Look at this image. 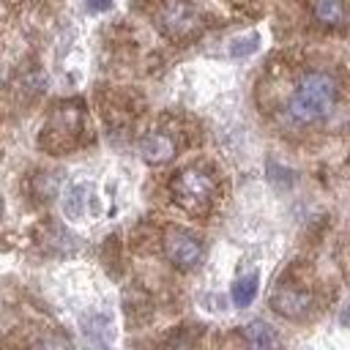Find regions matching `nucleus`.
Masks as SVG:
<instances>
[{
  "label": "nucleus",
  "mask_w": 350,
  "mask_h": 350,
  "mask_svg": "<svg viewBox=\"0 0 350 350\" xmlns=\"http://www.w3.org/2000/svg\"><path fill=\"white\" fill-rule=\"evenodd\" d=\"M336 93H339V88H336V79L331 74H325V71H306L298 79V85H295V90L290 96L287 115L295 123H301V126L317 123V120H323L334 109Z\"/></svg>",
  "instance_id": "f257e3e1"
},
{
  "label": "nucleus",
  "mask_w": 350,
  "mask_h": 350,
  "mask_svg": "<svg viewBox=\"0 0 350 350\" xmlns=\"http://www.w3.org/2000/svg\"><path fill=\"white\" fill-rule=\"evenodd\" d=\"M170 189H172L175 202H178L183 211H189V213H202V211H208V205H211V200H213L216 183H213V178H211L208 172L191 167V170L178 172V175L172 178Z\"/></svg>",
  "instance_id": "f03ea898"
},
{
  "label": "nucleus",
  "mask_w": 350,
  "mask_h": 350,
  "mask_svg": "<svg viewBox=\"0 0 350 350\" xmlns=\"http://www.w3.org/2000/svg\"><path fill=\"white\" fill-rule=\"evenodd\" d=\"M156 25L164 36L180 41L200 30V14L189 0H167L156 14Z\"/></svg>",
  "instance_id": "7ed1b4c3"
},
{
  "label": "nucleus",
  "mask_w": 350,
  "mask_h": 350,
  "mask_svg": "<svg viewBox=\"0 0 350 350\" xmlns=\"http://www.w3.org/2000/svg\"><path fill=\"white\" fill-rule=\"evenodd\" d=\"M164 254L170 257L172 265L189 271L202 260V243L189 230H170L164 235Z\"/></svg>",
  "instance_id": "20e7f679"
},
{
  "label": "nucleus",
  "mask_w": 350,
  "mask_h": 350,
  "mask_svg": "<svg viewBox=\"0 0 350 350\" xmlns=\"http://www.w3.org/2000/svg\"><path fill=\"white\" fill-rule=\"evenodd\" d=\"M271 306L282 317L298 320L312 309V295L306 290H298V287H276L271 295Z\"/></svg>",
  "instance_id": "39448f33"
},
{
  "label": "nucleus",
  "mask_w": 350,
  "mask_h": 350,
  "mask_svg": "<svg viewBox=\"0 0 350 350\" xmlns=\"http://www.w3.org/2000/svg\"><path fill=\"white\" fill-rule=\"evenodd\" d=\"M139 153L148 164H164L175 156V142H172V137L153 131V134H145L139 139Z\"/></svg>",
  "instance_id": "423d86ee"
},
{
  "label": "nucleus",
  "mask_w": 350,
  "mask_h": 350,
  "mask_svg": "<svg viewBox=\"0 0 350 350\" xmlns=\"http://www.w3.org/2000/svg\"><path fill=\"white\" fill-rule=\"evenodd\" d=\"M85 208H88V186L85 183H74L63 191V213L68 219H82L85 216Z\"/></svg>",
  "instance_id": "0eeeda50"
},
{
  "label": "nucleus",
  "mask_w": 350,
  "mask_h": 350,
  "mask_svg": "<svg viewBox=\"0 0 350 350\" xmlns=\"http://www.w3.org/2000/svg\"><path fill=\"white\" fill-rule=\"evenodd\" d=\"M314 16H317V22H323L328 27L345 25V19H347L345 0H314Z\"/></svg>",
  "instance_id": "6e6552de"
},
{
  "label": "nucleus",
  "mask_w": 350,
  "mask_h": 350,
  "mask_svg": "<svg viewBox=\"0 0 350 350\" xmlns=\"http://www.w3.org/2000/svg\"><path fill=\"white\" fill-rule=\"evenodd\" d=\"M243 339H246L249 345H254V347H273V345H279L273 328H271L268 323H262V320L249 323V325L243 328Z\"/></svg>",
  "instance_id": "1a4fd4ad"
},
{
  "label": "nucleus",
  "mask_w": 350,
  "mask_h": 350,
  "mask_svg": "<svg viewBox=\"0 0 350 350\" xmlns=\"http://www.w3.org/2000/svg\"><path fill=\"white\" fill-rule=\"evenodd\" d=\"M257 295V273H249L232 284V304L235 306H249Z\"/></svg>",
  "instance_id": "9d476101"
},
{
  "label": "nucleus",
  "mask_w": 350,
  "mask_h": 350,
  "mask_svg": "<svg viewBox=\"0 0 350 350\" xmlns=\"http://www.w3.org/2000/svg\"><path fill=\"white\" fill-rule=\"evenodd\" d=\"M254 49H257V36H249V41H246V38L235 41V46H232V55L238 57V55H249V52H254Z\"/></svg>",
  "instance_id": "9b49d317"
},
{
  "label": "nucleus",
  "mask_w": 350,
  "mask_h": 350,
  "mask_svg": "<svg viewBox=\"0 0 350 350\" xmlns=\"http://www.w3.org/2000/svg\"><path fill=\"white\" fill-rule=\"evenodd\" d=\"M109 3L112 0H85L88 11H104V8H109Z\"/></svg>",
  "instance_id": "f8f14e48"
},
{
  "label": "nucleus",
  "mask_w": 350,
  "mask_h": 350,
  "mask_svg": "<svg viewBox=\"0 0 350 350\" xmlns=\"http://www.w3.org/2000/svg\"><path fill=\"white\" fill-rule=\"evenodd\" d=\"M342 323H345V325H350V304H347V309L342 312Z\"/></svg>",
  "instance_id": "ddd939ff"
},
{
  "label": "nucleus",
  "mask_w": 350,
  "mask_h": 350,
  "mask_svg": "<svg viewBox=\"0 0 350 350\" xmlns=\"http://www.w3.org/2000/svg\"><path fill=\"white\" fill-rule=\"evenodd\" d=\"M3 14H5V5H3V3H0V16H3Z\"/></svg>",
  "instance_id": "4468645a"
}]
</instances>
